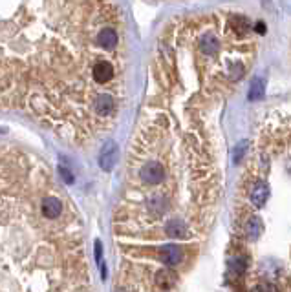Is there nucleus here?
<instances>
[{
	"instance_id": "nucleus-5",
	"label": "nucleus",
	"mask_w": 291,
	"mask_h": 292,
	"mask_svg": "<svg viewBox=\"0 0 291 292\" xmlns=\"http://www.w3.org/2000/svg\"><path fill=\"white\" fill-rule=\"evenodd\" d=\"M262 221H260V218H257V216H253V218H249V221L245 223V236L251 239V241H254V239H259V236L262 234Z\"/></svg>"
},
{
	"instance_id": "nucleus-8",
	"label": "nucleus",
	"mask_w": 291,
	"mask_h": 292,
	"mask_svg": "<svg viewBox=\"0 0 291 292\" xmlns=\"http://www.w3.org/2000/svg\"><path fill=\"white\" fill-rule=\"evenodd\" d=\"M229 267L231 270L235 274H244L245 269H247V261H245V258H242V256H236V258H233V260L229 261Z\"/></svg>"
},
{
	"instance_id": "nucleus-1",
	"label": "nucleus",
	"mask_w": 291,
	"mask_h": 292,
	"mask_svg": "<svg viewBox=\"0 0 291 292\" xmlns=\"http://www.w3.org/2000/svg\"><path fill=\"white\" fill-rule=\"evenodd\" d=\"M128 71L116 0H0V111L90 146L119 121Z\"/></svg>"
},
{
	"instance_id": "nucleus-3",
	"label": "nucleus",
	"mask_w": 291,
	"mask_h": 292,
	"mask_svg": "<svg viewBox=\"0 0 291 292\" xmlns=\"http://www.w3.org/2000/svg\"><path fill=\"white\" fill-rule=\"evenodd\" d=\"M0 292H94L85 227L50 162L0 139Z\"/></svg>"
},
{
	"instance_id": "nucleus-7",
	"label": "nucleus",
	"mask_w": 291,
	"mask_h": 292,
	"mask_svg": "<svg viewBox=\"0 0 291 292\" xmlns=\"http://www.w3.org/2000/svg\"><path fill=\"white\" fill-rule=\"evenodd\" d=\"M262 97H264V80L257 77L251 82V88H249V101H259Z\"/></svg>"
},
{
	"instance_id": "nucleus-9",
	"label": "nucleus",
	"mask_w": 291,
	"mask_h": 292,
	"mask_svg": "<svg viewBox=\"0 0 291 292\" xmlns=\"http://www.w3.org/2000/svg\"><path fill=\"white\" fill-rule=\"evenodd\" d=\"M251 292H277V288L273 287L271 283H260V285L253 287V290Z\"/></svg>"
},
{
	"instance_id": "nucleus-2",
	"label": "nucleus",
	"mask_w": 291,
	"mask_h": 292,
	"mask_svg": "<svg viewBox=\"0 0 291 292\" xmlns=\"http://www.w3.org/2000/svg\"><path fill=\"white\" fill-rule=\"evenodd\" d=\"M196 104L193 97L149 86L112 219L127 292L149 283L170 290L176 267L185 261V241L207 227L218 185Z\"/></svg>"
},
{
	"instance_id": "nucleus-4",
	"label": "nucleus",
	"mask_w": 291,
	"mask_h": 292,
	"mask_svg": "<svg viewBox=\"0 0 291 292\" xmlns=\"http://www.w3.org/2000/svg\"><path fill=\"white\" fill-rule=\"evenodd\" d=\"M269 199V185L264 179H257L251 185V192H249V201L254 208H262L264 204Z\"/></svg>"
},
{
	"instance_id": "nucleus-6",
	"label": "nucleus",
	"mask_w": 291,
	"mask_h": 292,
	"mask_svg": "<svg viewBox=\"0 0 291 292\" xmlns=\"http://www.w3.org/2000/svg\"><path fill=\"white\" fill-rule=\"evenodd\" d=\"M101 166L104 168V170H108V168H112L114 161H116V146L114 144H108L106 148L103 150V153H101Z\"/></svg>"
}]
</instances>
